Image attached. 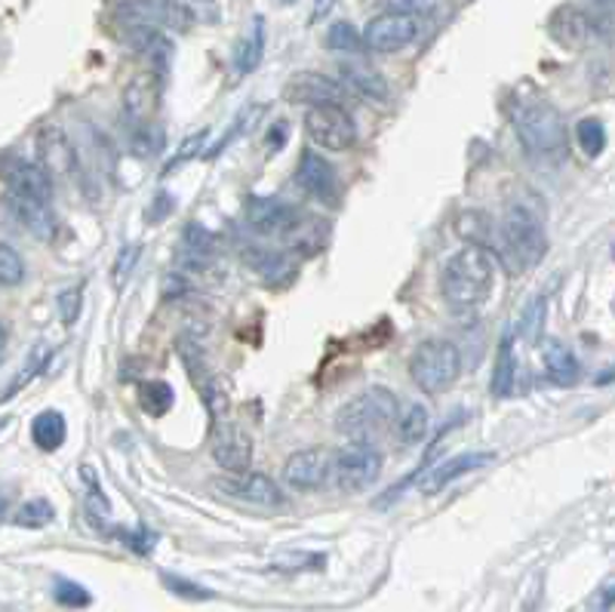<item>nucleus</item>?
<instances>
[{
	"label": "nucleus",
	"instance_id": "nucleus-31",
	"mask_svg": "<svg viewBox=\"0 0 615 612\" xmlns=\"http://www.w3.org/2000/svg\"><path fill=\"white\" fill-rule=\"evenodd\" d=\"M394 428H397V437H400V443H407V446L419 443L427 434V428H431L427 409L422 407V404H410V407L397 412V422H394Z\"/></svg>",
	"mask_w": 615,
	"mask_h": 612
},
{
	"label": "nucleus",
	"instance_id": "nucleus-8",
	"mask_svg": "<svg viewBox=\"0 0 615 612\" xmlns=\"http://www.w3.org/2000/svg\"><path fill=\"white\" fill-rule=\"evenodd\" d=\"M305 133L324 152H348L358 142V123L342 105H311L305 111Z\"/></svg>",
	"mask_w": 615,
	"mask_h": 612
},
{
	"label": "nucleus",
	"instance_id": "nucleus-10",
	"mask_svg": "<svg viewBox=\"0 0 615 612\" xmlns=\"http://www.w3.org/2000/svg\"><path fill=\"white\" fill-rule=\"evenodd\" d=\"M179 351H182L185 370H189L191 382H194L197 394L204 397V404H206V409H209V416H213V422H222V419H228V392H225L219 373H216V370L206 363L204 355L197 351V345H182Z\"/></svg>",
	"mask_w": 615,
	"mask_h": 612
},
{
	"label": "nucleus",
	"instance_id": "nucleus-33",
	"mask_svg": "<svg viewBox=\"0 0 615 612\" xmlns=\"http://www.w3.org/2000/svg\"><path fill=\"white\" fill-rule=\"evenodd\" d=\"M50 355H52V351L47 348V345H37L35 351L28 355V360H25L22 373L13 379V385H10L7 392L0 394V404H3V400H10V397H13L16 392H22V388H25V385H28L32 379H37V375L44 373V370H47V360H50Z\"/></svg>",
	"mask_w": 615,
	"mask_h": 612
},
{
	"label": "nucleus",
	"instance_id": "nucleus-30",
	"mask_svg": "<svg viewBox=\"0 0 615 612\" xmlns=\"http://www.w3.org/2000/svg\"><path fill=\"white\" fill-rule=\"evenodd\" d=\"M250 265L253 272L262 274L265 280H290L292 277V265L287 262V255L277 253V250H262V247H250Z\"/></svg>",
	"mask_w": 615,
	"mask_h": 612
},
{
	"label": "nucleus",
	"instance_id": "nucleus-44",
	"mask_svg": "<svg viewBox=\"0 0 615 612\" xmlns=\"http://www.w3.org/2000/svg\"><path fill=\"white\" fill-rule=\"evenodd\" d=\"M136 259H138V247H126V250L120 253L118 262H114V277H126L130 268L136 265Z\"/></svg>",
	"mask_w": 615,
	"mask_h": 612
},
{
	"label": "nucleus",
	"instance_id": "nucleus-19",
	"mask_svg": "<svg viewBox=\"0 0 615 612\" xmlns=\"http://www.w3.org/2000/svg\"><path fill=\"white\" fill-rule=\"evenodd\" d=\"M493 459H496L493 453H461V456H453L449 461H444V465H437V468H431V471L422 475V480H419V493L425 495L444 493L453 480H459V477L471 475V471L486 468Z\"/></svg>",
	"mask_w": 615,
	"mask_h": 612
},
{
	"label": "nucleus",
	"instance_id": "nucleus-17",
	"mask_svg": "<svg viewBox=\"0 0 615 612\" xmlns=\"http://www.w3.org/2000/svg\"><path fill=\"white\" fill-rule=\"evenodd\" d=\"M160 71H138L123 89V111L133 123H148L160 108Z\"/></svg>",
	"mask_w": 615,
	"mask_h": 612
},
{
	"label": "nucleus",
	"instance_id": "nucleus-24",
	"mask_svg": "<svg viewBox=\"0 0 615 612\" xmlns=\"http://www.w3.org/2000/svg\"><path fill=\"white\" fill-rule=\"evenodd\" d=\"M292 213H296V206L284 204L277 197H253L246 206V221L258 235L277 238L287 228V221L292 219Z\"/></svg>",
	"mask_w": 615,
	"mask_h": 612
},
{
	"label": "nucleus",
	"instance_id": "nucleus-22",
	"mask_svg": "<svg viewBox=\"0 0 615 612\" xmlns=\"http://www.w3.org/2000/svg\"><path fill=\"white\" fill-rule=\"evenodd\" d=\"M339 84H342L348 93L363 96V99H370V103H385V99L391 96L388 81H385L373 65H366V62H339Z\"/></svg>",
	"mask_w": 615,
	"mask_h": 612
},
{
	"label": "nucleus",
	"instance_id": "nucleus-51",
	"mask_svg": "<svg viewBox=\"0 0 615 612\" xmlns=\"http://www.w3.org/2000/svg\"><path fill=\"white\" fill-rule=\"evenodd\" d=\"M284 3H292V0H284Z\"/></svg>",
	"mask_w": 615,
	"mask_h": 612
},
{
	"label": "nucleus",
	"instance_id": "nucleus-41",
	"mask_svg": "<svg viewBox=\"0 0 615 612\" xmlns=\"http://www.w3.org/2000/svg\"><path fill=\"white\" fill-rule=\"evenodd\" d=\"M81 305H84V289L81 287L62 289V292H59V317H62V324L65 326L77 324Z\"/></svg>",
	"mask_w": 615,
	"mask_h": 612
},
{
	"label": "nucleus",
	"instance_id": "nucleus-4",
	"mask_svg": "<svg viewBox=\"0 0 615 612\" xmlns=\"http://www.w3.org/2000/svg\"><path fill=\"white\" fill-rule=\"evenodd\" d=\"M400 400L388 388H366L354 394L339 412H336V431L345 434L348 441H376L378 434H385L397 422Z\"/></svg>",
	"mask_w": 615,
	"mask_h": 612
},
{
	"label": "nucleus",
	"instance_id": "nucleus-38",
	"mask_svg": "<svg viewBox=\"0 0 615 612\" xmlns=\"http://www.w3.org/2000/svg\"><path fill=\"white\" fill-rule=\"evenodd\" d=\"M138 394H142V407L152 416H164L172 407V388L167 382H145Z\"/></svg>",
	"mask_w": 615,
	"mask_h": 612
},
{
	"label": "nucleus",
	"instance_id": "nucleus-20",
	"mask_svg": "<svg viewBox=\"0 0 615 612\" xmlns=\"http://www.w3.org/2000/svg\"><path fill=\"white\" fill-rule=\"evenodd\" d=\"M547 32H551V37H554L560 47H566V50H581V47L591 40V35H594V25H591V19H588L584 10L566 3V7L551 13Z\"/></svg>",
	"mask_w": 615,
	"mask_h": 612
},
{
	"label": "nucleus",
	"instance_id": "nucleus-1",
	"mask_svg": "<svg viewBox=\"0 0 615 612\" xmlns=\"http://www.w3.org/2000/svg\"><path fill=\"white\" fill-rule=\"evenodd\" d=\"M496 284V265L490 250H483L478 243L465 247L459 253L446 259L444 272H441V296L456 314H471L478 311Z\"/></svg>",
	"mask_w": 615,
	"mask_h": 612
},
{
	"label": "nucleus",
	"instance_id": "nucleus-28",
	"mask_svg": "<svg viewBox=\"0 0 615 612\" xmlns=\"http://www.w3.org/2000/svg\"><path fill=\"white\" fill-rule=\"evenodd\" d=\"M133 32V47L142 50L148 59H152L154 71H164L170 65L172 59V40L167 37V32H160V28H130Z\"/></svg>",
	"mask_w": 615,
	"mask_h": 612
},
{
	"label": "nucleus",
	"instance_id": "nucleus-50",
	"mask_svg": "<svg viewBox=\"0 0 615 612\" xmlns=\"http://www.w3.org/2000/svg\"><path fill=\"white\" fill-rule=\"evenodd\" d=\"M598 3H603V7H610V3H615V0H598Z\"/></svg>",
	"mask_w": 615,
	"mask_h": 612
},
{
	"label": "nucleus",
	"instance_id": "nucleus-32",
	"mask_svg": "<svg viewBox=\"0 0 615 612\" xmlns=\"http://www.w3.org/2000/svg\"><path fill=\"white\" fill-rule=\"evenodd\" d=\"M459 235L471 240V243L483 247V250L496 247V225H493L490 216H483V213H465L459 219Z\"/></svg>",
	"mask_w": 615,
	"mask_h": 612
},
{
	"label": "nucleus",
	"instance_id": "nucleus-21",
	"mask_svg": "<svg viewBox=\"0 0 615 612\" xmlns=\"http://www.w3.org/2000/svg\"><path fill=\"white\" fill-rule=\"evenodd\" d=\"M7 204L13 209L25 231L35 235L37 240H52L59 235V219L52 213L50 201H35V197H22V194H7Z\"/></svg>",
	"mask_w": 615,
	"mask_h": 612
},
{
	"label": "nucleus",
	"instance_id": "nucleus-11",
	"mask_svg": "<svg viewBox=\"0 0 615 612\" xmlns=\"http://www.w3.org/2000/svg\"><path fill=\"white\" fill-rule=\"evenodd\" d=\"M296 185L305 191L308 197L321 201L326 206L339 204L342 197V188H339V176L333 170V164L326 160L324 154L305 152L299 157V167H296Z\"/></svg>",
	"mask_w": 615,
	"mask_h": 612
},
{
	"label": "nucleus",
	"instance_id": "nucleus-14",
	"mask_svg": "<svg viewBox=\"0 0 615 612\" xmlns=\"http://www.w3.org/2000/svg\"><path fill=\"white\" fill-rule=\"evenodd\" d=\"M345 99V86L326 74H317V71H299L292 74L290 81L284 84V103L292 105H329V103H342Z\"/></svg>",
	"mask_w": 615,
	"mask_h": 612
},
{
	"label": "nucleus",
	"instance_id": "nucleus-40",
	"mask_svg": "<svg viewBox=\"0 0 615 612\" xmlns=\"http://www.w3.org/2000/svg\"><path fill=\"white\" fill-rule=\"evenodd\" d=\"M52 595H56V603H62V607H89L93 603V595L86 591L84 585L69 581V578H59Z\"/></svg>",
	"mask_w": 615,
	"mask_h": 612
},
{
	"label": "nucleus",
	"instance_id": "nucleus-2",
	"mask_svg": "<svg viewBox=\"0 0 615 612\" xmlns=\"http://www.w3.org/2000/svg\"><path fill=\"white\" fill-rule=\"evenodd\" d=\"M514 130L520 145L539 164H564L566 160V123L560 111L545 99H517L511 108Z\"/></svg>",
	"mask_w": 615,
	"mask_h": 612
},
{
	"label": "nucleus",
	"instance_id": "nucleus-15",
	"mask_svg": "<svg viewBox=\"0 0 615 612\" xmlns=\"http://www.w3.org/2000/svg\"><path fill=\"white\" fill-rule=\"evenodd\" d=\"M219 431L213 437V459L216 465L228 471V475H240V471H250L253 465V441L246 431H240L238 425H231L228 419L216 422Z\"/></svg>",
	"mask_w": 615,
	"mask_h": 612
},
{
	"label": "nucleus",
	"instance_id": "nucleus-26",
	"mask_svg": "<svg viewBox=\"0 0 615 612\" xmlns=\"http://www.w3.org/2000/svg\"><path fill=\"white\" fill-rule=\"evenodd\" d=\"M65 437H69V422L59 409H44L32 422V441L44 453H56L65 443Z\"/></svg>",
	"mask_w": 615,
	"mask_h": 612
},
{
	"label": "nucleus",
	"instance_id": "nucleus-47",
	"mask_svg": "<svg viewBox=\"0 0 615 612\" xmlns=\"http://www.w3.org/2000/svg\"><path fill=\"white\" fill-rule=\"evenodd\" d=\"M7 508H10V495L0 490V520H7Z\"/></svg>",
	"mask_w": 615,
	"mask_h": 612
},
{
	"label": "nucleus",
	"instance_id": "nucleus-39",
	"mask_svg": "<svg viewBox=\"0 0 615 612\" xmlns=\"http://www.w3.org/2000/svg\"><path fill=\"white\" fill-rule=\"evenodd\" d=\"M388 10H400V13H410L415 19L437 16L446 10V0H385Z\"/></svg>",
	"mask_w": 615,
	"mask_h": 612
},
{
	"label": "nucleus",
	"instance_id": "nucleus-3",
	"mask_svg": "<svg viewBox=\"0 0 615 612\" xmlns=\"http://www.w3.org/2000/svg\"><path fill=\"white\" fill-rule=\"evenodd\" d=\"M502 262L514 274H523L535 268L547 253V235L542 216L527 204H511L496 225V247Z\"/></svg>",
	"mask_w": 615,
	"mask_h": 612
},
{
	"label": "nucleus",
	"instance_id": "nucleus-23",
	"mask_svg": "<svg viewBox=\"0 0 615 612\" xmlns=\"http://www.w3.org/2000/svg\"><path fill=\"white\" fill-rule=\"evenodd\" d=\"M7 185H10V194L35 197V201H52V176L40 164H32V160L13 164L7 170Z\"/></svg>",
	"mask_w": 615,
	"mask_h": 612
},
{
	"label": "nucleus",
	"instance_id": "nucleus-27",
	"mask_svg": "<svg viewBox=\"0 0 615 612\" xmlns=\"http://www.w3.org/2000/svg\"><path fill=\"white\" fill-rule=\"evenodd\" d=\"M542 358H545L547 375H551L557 385H576V382H579V360H576V355H572L566 345H560V341H545Z\"/></svg>",
	"mask_w": 615,
	"mask_h": 612
},
{
	"label": "nucleus",
	"instance_id": "nucleus-13",
	"mask_svg": "<svg viewBox=\"0 0 615 612\" xmlns=\"http://www.w3.org/2000/svg\"><path fill=\"white\" fill-rule=\"evenodd\" d=\"M329 477H333V456L324 449H299L284 461V480L292 490H302V493L324 490L329 487Z\"/></svg>",
	"mask_w": 615,
	"mask_h": 612
},
{
	"label": "nucleus",
	"instance_id": "nucleus-35",
	"mask_svg": "<svg viewBox=\"0 0 615 612\" xmlns=\"http://www.w3.org/2000/svg\"><path fill=\"white\" fill-rule=\"evenodd\" d=\"M576 139H579V148L588 154V157H600L603 148H606V130H603V123H600L598 118L579 120Z\"/></svg>",
	"mask_w": 615,
	"mask_h": 612
},
{
	"label": "nucleus",
	"instance_id": "nucleus-45",
	"mask_svg": "<svg viewBox=\"0 0 615 612\" xmlns=\"http://www.w3.org/2000/svg\"><path fill=\"white\" fill-rule=\"evenodd\" d=\"M336 3H339V0H314V7H311V25H314V22H324V19L336 10Z\"/></svg>",
	"mask_w": 615,
	"mask_h": 612
},
{
	"label": "nucleus",
	"instance_id": "nucleus-16",
	"mask_svg": "<svg viewBox=\"0 0 615 612\" xmlns=\"http://www.w3.org/2000/svg\"><path fill=\"white\" fill-rule=\"evenodd\" d=\"M219 490L231 495V499H238V502L258 505V508H277V505L287 502L284 490L274 483L272 477L253 475V471H240V475H231L228 480H219Z\"/></svg>",
	"mask_w": 615,
	"mask_h": 612
},
{
	"label": "nucleus",
	"instance_id": "nucleus-9",
	"mask_svg": "<svg viewBox=\"0 0 615 612\" xmlns=\"http://www.w3.org/2000/svg\"><path fill=\"white\" fill-rule=\"evenodd\" d=\"M422 32L419 19L410 16V13H400V10H385L382 16H376L366 32H363V47L373 52H391L407 50L410 44H415V37Z\"/></svg>",
	"mask_w": 615,
	"mask_h": 612
},
{
	"label": "nucleus",
	"instance_id": "nucleus-12",
	"mask_svg": "<svg viewBox=\"0 0 615 612\" xmlns=\"http://www.w3.org/2000/svg\"><path fill=\"white\" fill-rule=\"evenodd\" d=\"M37 164L50 172L52 179H77L81 176L77 152H74V145L65 136V130L56 127V123L44 127L37 133Z\"/></svg>",
	"mask_w": 615,
	"mask_h": 612
},
{
	"label": "nucleus",
	"instance_id": "nucleus-36",
	"mask_svg": "<svg viewBox=\"0 0 615 612\" xmlns=\"http://www.w3.org/2000/svg\"><path fill=\"white\" fill-rule=\"evenodd\" d=\"M326 47L336 52H360L363 50V35H360L351 22H336L326 32Z\"/></svg>",
	"mask_w": 615,
	"mask_h": 612
},
{
	"label": "nucleus",
	"instance_id": "nucleus-42",
	"mask_svg": "<svg viewBox=\"0 0 615 612\" xmlns=\"http://www.w3.org/2000/svg\"><path fill=\"white\" fill-rule=\"evenodd\" d=\"M164 585L170 588L172 595L179 597H191V600H209V591L206 588H201V585H194V581H185V578L179 576H164Z\"/></svg>",
	"mask_w": 615,
	"mask_h": 612
},
{
	"label": "nucleus",
	"instance_id": "nucleus-34",
	"mask_svg": "<svg viewBox=\"0 0 615 612\" xmlns=\"http://www.w3.org/2000/svg\"><path fill=\"white\" fill-rule=\"evenodd\" d=\"M52 520H56V508H52L47 499H28L16 511V517H13V524L25 529H44L50 527Z\"/></svg>",
	"mask_w": 615,
	"mask_h": 612
},
{
	"label": "nucleus",
	"instance_id": "nucleus-46",
	"mask_svg": "<svg viewBox=\"0 0 615 612\" xmlns=\"http://www.w3.org/2000/svg\"><path fill=\"white\" fill-rule=\"evenodd\" d=\"M598 607H603V610L615 607V578L613 581H606V585L598 591Z\"/></svg>",
	"mask_w": 615,
	"mask_h": 612
},
{
	"label": "nucleus",
	"instance_id": "nucleus-49",
	"mask_svg": "<svg viewBox=\"0 0 615 612\" xmlns=\"http://www.w3.org/2000/svg\"><path fill=\"white\" fill-rule=\"evenodd\" d=\"M7 425H10V419H0V431H3Z\"/></svg>",
	"mask_w": 615,
	"mask_h": 612
},
{
	"label": "nucleus",
	"instance_id": "nucleus-6",
	"mask_svg": "<svg viewBox=\"0 0 615 612\" xmlns=\"http://www.w3.org/2000/svg\"><path fill=\"white\" fill-rule=\"evenodd\" d=\"M114 19L126 28L189 32L197 16H194V7L185 0H118Z\"/></svg>",
	"mask_w": 615,
	"mask_h": 612
},
{
	"label": "nucleus",
	"instance_id": "nucleus-29",
	"mask_svg": "<svg viewBox=\"0 0 615 612\" xmlns=\"http://www.w3.org/2000/svg\"><path fill=\"white\" fill-rule=\"evenodd\" d=\"M514 379H517V358H514V339L505 336L502 345H498V358L496 367H493V382H490V392L498 400L511 397L514 392Z\"/></svg>",
	"mask_w": 615,
	"mask_h": 612
},
{
	"label": "nucleus",
	"instance_id": "nucleus-37",
	"mask_svg": "<svg viewBox=\"0 0 615 612\" xmlns=\"http://www.w3.org/2000/svg\"><path fill=\"white\" fill-rule=\"evenodd\" d=\"M25 280V259L10 243H0V287H19Z\"/></svg>",
	"mask_w": 615,
	"mask_h": 612
},
{
	"label": "nucleus",
	"instance_id": "nucleus-25",
	"mask_svg": "<svg viewBox=\"0 0 615 612\" xmlns=\"http://www.w3.org/2000/svg\"><path fill=\"white\" fill-rule=\"evenodd\" d=\"M262 56H265V19L253 16L246 35L238 40V52H234V71L240 77L243 74H253L262 65Z\"/></svg>",
	"mask_w": 615,
	"mask_h": 612
},
{
	"label": "nucleus",
	"instance_id": "nucleus-43",
	"mask_svg": "<svg viewBox=\"0 0 615 612\" xmlns=\"http://www.w3.org/2000/svg\"><path fill=\"white\" fill-rule=\"evenodd\" d=\"M204 139H206V130H201V133H194L191 139H185V142H182V148H179V152L170 157L167 170H176V167H182V164H185L189 157H194V154L201 152V148H204Z\"/></svg>",
	"mask_w": 615,
	"mask_h": 612
},
{
	"label": "nucleus",
	"instance_id": "nucleus-48",
	"mask_svg": "<svg viewBox=\"0 0 615 612\" xmlns=\"http://www.w3.org/2000/svg\"><path fill=\"white\" fill-rule=\"evenodd\" d=\"M7 358V326L0 324V363Z\"/></svg>",
	"mask_w": 615,
	"mask_h": 612
},
{
	"label": "nucleus",
	"instance_id": "nucleus-7",
	"mask_svg": "<svg viewBox=\"0 0 615 612\" xmlns=\"http://www.w3.org/2000/svg\"><path fill=\"white\" fill-rule=\"evenodd\" d=\"M382 475V456L370 441H351L333 453V477L329 483L345 493H363L370 490Z\"/></svg>",
	"mask_w": 615,
	"mask_h": 612
},
{
	"label": "nucleus",
	"instance_id": "nucleus-18",
	"mask_svg": "<svg viewBox=\"0 0 615 612\" xmlns=\"http://www.w3.org/2000/svg\"><path fill=\"white\" fill-rule=\"evenodd\" d=\"M277 238L290 253L317 255L326 247V240H329V225L324 219H317V216H308L302 209H296L292 219L287 221V228Z\"/></svg>",
	"mask_w": 615,
	"mask_h": 612
},
{
	"label": "nucleus",
	"instance_id": "nucleus-5",
	"mask_svg": "<svg viewBox=\"0 0 615 612\" xmlns=\"http://www.w3.org/2000/svg\"><path fill=\"white\" fill-rule=\"evenodd\" d=\"M410 375L415 388L422 394L449 392L461 375V355L456 341L449 339H425L410 358Z\"/></svg>",
	"mask_w": 615,
	"mask_h": 612
}]
</instances>
